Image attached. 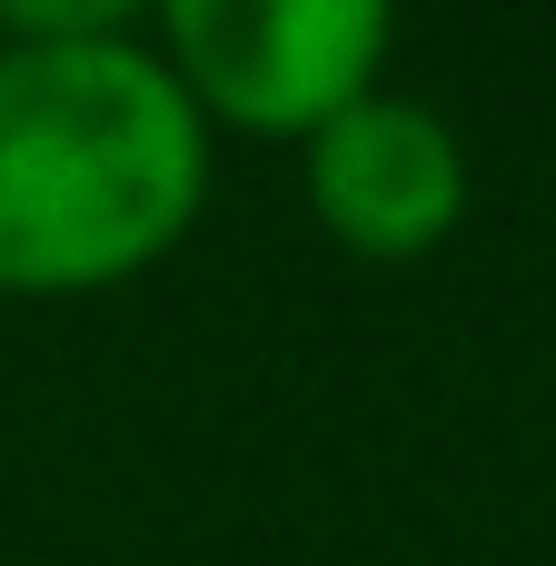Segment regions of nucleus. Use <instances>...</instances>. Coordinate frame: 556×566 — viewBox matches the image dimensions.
Masks as SVG:
<instances>
[{"instance_id": "nucleus-1", "label": "nucleus", "mask_w": 556, "mask_h": 566, "mask_svg": "<svg viewBox=\"0 0 556 566\" xmlns=\"http://www.w3.org/2000/svg\"><path fill=\"white\" fill-rule=\"evenodd\" d=\"M199 199L209 119L149 40H0V298L119 289Z\"/></svg>"}, {"instance_id": "nucleus-2", "label": "nucleus", "mask_w": 556, "mask_h": 566, "mask_svg": "<svg viewBox=\"0 0 556 566\" xmlns=\"http://www.w3.org/2000/svg\"><path fill=\"white\" fill-rule=\"evenodd\" d=\"M159 60L219 129L308 139L388 80L398 0H159Z\"/></svg>"}, {"instance_id": "nucleus-3", "label": "nucleus", "mask_w": 556, "mask_h": 566, "mask_svg": "<svg viewBox=\"0 0 556 566\" xmlns=\"http://www.w3.org/2000/svg\"><path fill=\"white\" fill-rule=\"evenodd\" d=\"M298 179H308L318 229L348 259H388V269L448 249L458 219H468V189H478L458 119L388 90V80L298 139Z\"/></svg>"}, {"instance_id": "nucleus-4", "label": "nucleus", "mask_w": 556, "mask_h": 566, "mask_svg": "<svg viewBox=\"0 0 556 566\" xmlns=\"http://www.w3.org/2000/svg\"><path fill=\"white\" fill-rule=\"evenodd\" d=\"M159 0H0V40H139Z\"/></svg>"}]
</instances>
